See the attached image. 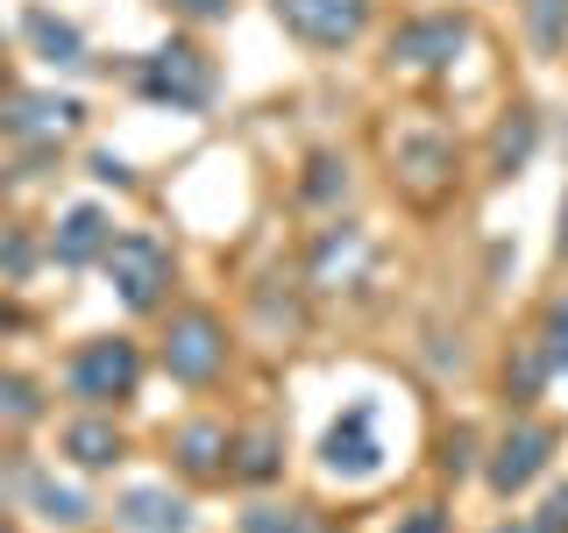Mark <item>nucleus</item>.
Wrapping results in <instances>:
<instances>
[{
    "label": "nucleus",
    "instance_id": "obj_1",
    "mask_svg": "<svg viewBox=\"0 0 568 533\" xmlns=\"http://www.w3.org/2000/svg\"><path fill=\"white\" fill-rule=\"evenodd\" d=\"M106 278H114V292H121V306L129 313H156V306H171V284H178V257H171V242L164 235H150V228H129V235H114L106 242Z\"/></svg>",
    "mask_w": 568,
    "mask_h": 533
},
{
    "label": "nucleus",
    "instance_id": "obj_2",
    "mask_svg": "<svg viewBox=\"0 0 568 533\" xmlns=\"http://www.w3.org/2000/svg\"><path fill=\"white\" fill-rule=\"evenodd\" d=\"M135 384H142V349L129 334H93V342H79L64 355V391L79 405H93V413L135 399Z\"/></svg>",
    "mask_w": 568,
    "mask_h": 533
},
{
    "label": "nucleus",
    "instance_id": "obj_3",
    "mask_svg": "<svg viewBox=\"0 0 568 533\" xmlns=\"http://www.w3.org/2000/svg\"><path fill=\"white\" fill-rule=\"evenodd\" d=\"M227 355H235V342H227V320L213 306H178L164 320V342H156V363L171 370L178 384H213L227 370Z\"/></svg>",
    "mask_w": 568,
    "mask_h": 533
},
{
    "label": "nucleus",
    "instance_id": "obj_4",
    "mask_svg": "<svg viewBox=\"0 0 568 533\" xmlns=\"http://www.w3.org/2000/svg\"><path fill=\"white\" fill-rule=\"evenodd\" d=\"M555 449H561V426H555V420H532V413H519V420L505 426V434L490 441L484 484H490L497 497H519V491H532L547 470H555Z\"/></svg>",
    "mask_w": 568,
    "mask_h": 533
},
{
    "label": "nucleus",
    "instance_id": "obj_5",
    "mask_svg": "<svg viewBox=\"0 0 568 533\" xmlns=\"http://www.w3.org/2000/svg\"><path fill=\"white\" fill-rule=\"evenodd\" d=\"M469 36H476V22L462 8H426V14H413V22L390 29L384 64L390 71H448L462 50H469Z\"/></svg>",
    "mask_w": 568,
    "mask_h": 533
},
{
    "label": "nucleus",
    "instance_id": "obj_6",
    "mask_svg": "<svg viewBox=\"0 0 568 533\" xmlns=\"http://www.w3.org/2000/svg\"><path fill=\"white\" fill-rule=\"evenodd\" d=\"M135 86H142V100H156V107L200 114V107L213 100V86H221V71H213V58H206L200 43H164V50H150V58H142Z\"/></svg>",
    "mask_w": 568,
    "mask_h": 533
},
{
    "label": "nucleus",
    "instance_id": "obj_7",
    "mask_svg": "<svg viewBox=\"0 0 568 533\" xmlns=\"http://www.w3.org/2000/svg\"><path fill=\"white\" fill-rule=\"evenodd\" d=\"M271 14L306 50H348L369 29V0H271Z\"/></svg>",
    "mask_w": 568,
    "mask_h": 533
},
{
    "label": "nucleus",
    "instance_id": "obj_8",
    "mask_svg": "<svg viewBox=\"0 0 568 533\" xmlns=\"http://www.w3.org/2000/svg\"><path fill=\"white\" fill-rule=\"evenodd\" d=\"M390 164H398V185L413 192L419 207H434L440 192H455V142L440 129H405L398 142H390Z\"/></svg>",
    "mask_w": 568,
    "mask_h": 533
},
{
    "label": "nucleus",
    "instance_id": "obj_9",
    "mask_svg": "<svg viewBox=\"0 0 568 533\" xmlns=\"http://www.w3.org/2000/svg\"><path fill=\"white\" fill-rule=\"evenodd\" d=\"M79 121H85V100H71V93H8L0 100V135L36 142V150H58Z\"/></svg>",
    "mask_w": 568,
    "mask_h": 533
},
{
    "label": "nucleus",
    "instance_id": "obj_10",
    "mask_svg": "<svg viewBox=\"0 0 568 533\" xmlns=\"http://www.w3.org/2000/svg\"><path fill=\"white\" fill-rule=\"evenodd\" d=\"M320 470L348 476V484H363V476L384 470V449H377V434H369V405H348V413L327 426V441H320Z\"/></svg>",
    "mask_w": 568,
    "mask_h": 533
},
{
    "label": "nucleus",
    "instance_id": "obj_11",
    "mask_svg": "<svg viewBox=\"0 0 568 533\" xmlns=\"http://www.w3.org/2000/svg\"><path fill=\"white\" fill-rule=\"evenodd\" d=\"M114 520L129 533H192V505L171 484H135V491H121Z\"/></svg>",
    "mask_w": 568,
    "mask_h": 533
},
{
    "label": "nucleus",
    "instance_id": "obj_12",
    "mask_svg": "<svg viewBox=\"0 0 568 533\" xmlns=\"http://www.w3.org/2000/svg\"><path fill=\"white\" fill-rule=\"evenodd\" d=\"M227 455H235V434L221 420H185L171 434V462L185 476H227Z\"/></svg>",
    "mask_w": 568,
    "mask_h": 533
},
{
    "label": "nucleus",
    "instance_id": "obj_13",
    "mask_svg": "<svg viewBox=\"0 0 568 533\" xmlns=\"http://www.w3.org/2000/svg\"><path fill=\"white\" fill-rule=\"evenodd\" d=\"M547 384H555V363H547L540 334H532V342H511V355H505V405L511 413H532V405L547 399Z\"/></svg>",
    "mask_w": 568,
    "mask_h": 533
},
{
    "label": "nucleus",
    "instance_id": "obj_14",
    "mask_svg": "<svg viewBox=\"0 0 568 533\" xmlns=\"http://www.w3.org/2000/svg\"><path fill=\"white\" fill-rule=\"evenodd\" d=\"M532 150H540V114H532V107H511L490 135V178H519L532 164Z\"/></svg>",
    "mask_w": 568,
    "mask_h": 533
},
{
    "label": "nucleus",
    "instance_id": "obj_15",
    "mask_svg": "<svg viewBox=\"0 0 568 533\" xmlns=\"http://www.w3.org/2000/svg\"><path fill=\"white\" fill-rule=\"evenodd\" d=\"M22 36L36 43V58H43V64H58V71L85 64V36L71 29L64 14H50V8H29V14H22Z\"/></svg>",
    "mask_w": 568,
    "mask_h": 533
},
{
    "label": "nucleus",
    "instance_id": "obj_16",
    "mask_svg": "<svg viewBox=\"0 0 568 533\" xmlns=\"http://www.w3.org/2000/svg\"><path fill=\"white\" fill-rule=\"evenodd\" d=\"M58 449L79 462V470H114V462H121V426H114V420H100V413H85V420H71V426H64Z\"/></svg>",
    "mask_w": 568,
    "mask_h": 533
},
{
    "label": "nucleus",
    "instance_id": "obj_17",
    "mask_svg": "<svg viewBox=\"0 0 568 533\" xmlns=\"http://www.w3.org/2000/svg\"><path fill=\"white\" fill-rule=\"evenodd\" d=\"M106 242H114L106 213H100V207H71V213H64V228H58V263H64V271H79V263L106 257Z\"/></svg>",
    "mask_w": 568,
    "mask_h": 533
},
{
    "label": "nucleus",
    "instance_id": "obj_18",
    "mask_svg": "<svg viewBox=\"0 0 568 533\" xmlns=\"http://www.w3.org/2000/svg\"><path fill=\"white\" fill-rule=\"evenodd\" d=\"M284 449V434L277 426H248V434H235V455H227V476H235V484H271L277 476V455Z\"/></svg>",
    "mask_w": 568,
    "mask_h": 533
},
{
    "label": "nucleus",
    "instance_id": "obj_19",
    "mask_svg": "<svg viewBox=\"0 0 568 533\" xmlns=\"http://www.w3.org/2000/svg\"><path fill=\"white\" fill-rule=\"evenodd\" d=\"M519 14H526L532 50H540V58H561L568 50V0H519Z\"/></svg>",
    "mask_w": 568,
    "mask_h": 533
},
{
    "label": "nucleus",
    "instance_id": "obj_20",
    "mask_svg": "<svg viewBox=\"0 0 568 533\" xmlns=\"http://www.w3.org/2000/svg\"><path fill=\"white\" fill-rule=\"evenodd\" d=\"M298 192H306L313 207H327V200H348V164H342V157H327V150H320L313 164H306V178H298Z\"/></svg>",
    "mask_w": 568,
    "mask_h": 533
},
{
    "label": "nucleus",
    "instance_id": "obj_21",
    "mask_svg": "<svg viewBox=\"0 0 568 533\" xmlns=\"http://www.w3.org/2000/svg\"><path fill=\"white\" fill-rule=\"evenodd\" d=\"M0 420H8V426L43 420V391H36L29 378H14V370H0Z\"/></svg>",
    "mask_w": 568,
    "mask_h": 533
},
{
    "label": "nucleus",
    "instance_id": "obj_22",
    "mask_svg": "<svg viewBox=\"0 0 568 533\" xmlns=\"http://www.w3.org/2000/svg\"><path fill=\"white\" fill-rule=\"evenodd\" d=\"M540 349H547V363H555V378H568V292L547 299V313H540Z\"/></svg>",
    "mask_w": 568,
    "mask_h": 533
},
{
    "label": "nucleus",
    "instance_id": "obj_23",
    "mask_svg": "<svg viewBox=\"0 0 568 533\" xmlns=\"http://www.w3.org/2000/svg\"><path fill=\"white\" fill-rule=\"evenodd\" d=\"M36 512L58 520V526H79L93 505H85V491H64V484H50V476H43V484H36Z\"/></svg>",
    "mask_w": 568,
    "mask_h": 533
},
{
    "label": "nucleus",
    "instance_id": "obj_24",
    "mask_svg": "<svg viewBox=\"0 0 568 533\" xmlns=\"http://www.w3.org/2000/svg\"><path fill=\"white\" fill-rule=\"evenodd\" d=\"M440 476H455V484H462V476H469L476 470V426H448V434H440Z\"/></svg>",
    "mask_w": 568,
    "mask_h": 533
},
{
    "label": "nucleus",
    "instance_id": "obj_25",
    "mask_svg": "<svg viewBox=\"0 0 568 533\" xmlns=\"http://www.w3.org/2000/svg\"><path fill=\"white\" fill-rule=\"evenodd\" d=\"M242 533H313V520H306V512H277V505H263V512H248V520H242Z\"/></svg>",
    "mask_w": 568,
    "mask_h": 533
},
{
    "label": "nucleus",
    "instance_id": "obj_26",
    "mask_svg": "<svg viewBox=\"0 0 568 533\" xmlns=\"http://www.w3.org/2000/svg\"><path fill=\"white\" fill-rule=\"evenodd\" d=\"M526 533H568V491L547 497V505H540V520H532Z\"/></svg>",
    "mask_w": 568,
    "mask_h": 533
},
{
    "label": "nucleus",
    "instance_id": "obj_27",
    "mask_svg": "<svg viewBox=\"0 0 568 533\" xmlns=\"http://www.w3.org/2000/svg\"><path fill=\"white\" fill-rule=\"evenodd\" d=\"M93 178H100V185H135L129 157H114V150H100V157H93Z\"/></svg>",
    "mask_w": 568,
    "mask_h": 533
},
{
    "label": "nucleus",
    "instance_id": "obj_28",
    "mask_svg": "<svg viewBox=\"0 0 568 533\" xmlns=\"http://www.w3.org/2000/svg\"><path fill=\"white\" fill-rule=\"evenodd\" d=\"M178 14H192V22H227L235 14V0H171Z\"/></svg>",
    "mask_w": 568,
    "mask_h": 533
},
{
    "label": "nucleus",
    "instance_id": "obj_29",
    "mask_svg": "<svg viewBox=\"0 0 568 533\" xmlns=\"http://www.w3.org/2000/svg\"><path fill=\"white\" fill-rule=\"evenodd\" d=\"M0 271H8V278H29V242L22 235H0Z\"/></svg>",
    "mask_w": 568,
    "mask_h": 533
},
{
    "label": "nucleus",
    "instance_id": "obj_30",
    "mask_svg": "<svg viewBox=\"0 0 568 533\" xmlns=\"http://www.w3.org/2000/svg\"><path fill=\"white\" fill-rule=\"evenodd\" d=\"M398 533H448V512H440V505H419V512H413V520H405Z\"/></svg>",
    "mask_w": 568,
    "mask_h": 533
},
{
    "label": "nucleus",
    "instance_id": "obj_31",
    "mask_svg": "<svg viewBox=\"0 0 568 533\" xmlns=\"http://www.w3.org/2000/svg\"><path fill=\"white\" fill-rule=\"evenodd\" d=\"M555 249L568 257V192H561V235H555Z\"/></svg>",
    "mask_w": 568,
    "mask_h": 533
},
{
    "label": "nucleus",
    "instance_id": "obj_32",
    "mask_svg": "<svg viewBox=\"0 0 568 533\" xmlns=\"http://www.w3.org/2000/svg\"><path fill=\"white\" fill-rule=\"evenodd\" d=\"M490 533H526V526H490Z\"/></svg>",
    "mask_w": 568,
    "mask_h": 533
},
{
    "label": "nucleus",
    "instance_id": "obj_33",
    "mask_svg": "<svg viewBox=\"0 0 568 533\" xmlns=\"http://www.w3.org/2000/svg\"><path fill=\"white\" fill-rule=\"evenodd\" d=\"M313 533H320V526H313Z\"/></svg>",
    "mask_w": 568,
    "mask_h": 533
}]
</instances>
